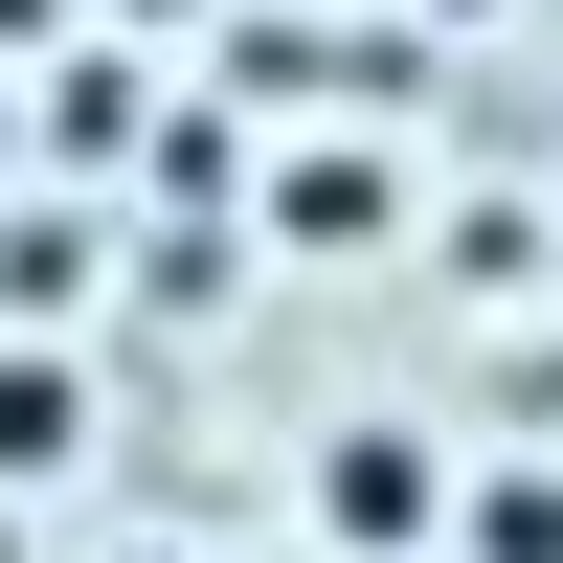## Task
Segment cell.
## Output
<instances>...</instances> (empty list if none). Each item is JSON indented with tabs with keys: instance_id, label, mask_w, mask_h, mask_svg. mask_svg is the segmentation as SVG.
<instances>
[{
	"instance_id": "5",
	"label": "cell",
	"mask_w": 563,
	"mask_h": 563,
	"mask_svg": "<svg viewBox=\"0 0 563 563\" xmlns=\"http://www.w3.org/2000/svg\"><path fill=\"white\" fill-rule=\"evenodd\" d=\"M451 23H474V0H451Z\"/></svg>"
},
{
	"instance_id": "2",
	"label": "cell",
	"mask_w": 563,
	"mask_h": 563,
	"mask_svg": "<svg viewBox=\"0 0 563 563\" xmlns=\"http://www.w3.org/2000/svg\"><path fill=\"white\" fill-rule=\"evenodd\" d=\"M68 429H90L68 361H0V474H68Z\"/></svg>"
},
{
	"instance_id": "3",
	"label": "cell",
	"mask_w": 563,
	"mask_h": 563,
	"mask_svg": "<svg viewBox=\"0 0 563 563\" xmlns=\"http://www.w3.org/2000/svg\"><path fill=\"white\" fill-rule=\"evenodd\" d=\"M474 563H563V474H474Z\"/></svg>"
},
{
	"instance_id": "1",
	"label": "cell",
	"mask_w": 563,
	"mask_h": 563,
	"mask_svg": "<svg viewBox=\"0 0 563 563\" xmlns=\"http://www.w3.org/2000/svg\"><path fill=\"white\" fill-rule=\"evenodd\" d=\"M316 541L406 563V541H429V451H406V429H339V451H316Z\"/></svg>"
},
{
	"instance_id": "4",
	"label": "cell",
	"mask_w": 563,
	"mask_h": 563,
	"mask_svg": "<svg viewBox=\"0 0 563 563\" xmlns=\"http://www.w3.org/2000/svg\"><path fill=\"white\" fill-rule=\"evenodd\" d=\"M0 158H23V113H0Z\"/></svg>"
}]
</instances>
